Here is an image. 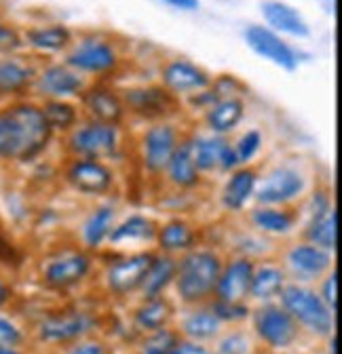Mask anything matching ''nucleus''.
<instances>
[{
  "label": "nucleus",
  "instance_id": "obj_15",
  "mask_svg": "<svg viewBox=\"0 0 342 354\" xmlns=\"http://www.w3.org/2000/svg\"><path fill=\"white\" fill-rule=\"evenodd\" d=\"M251 274H253V263L247 257H239L231 261L226 268H222L218 285H216L218 299L241 304L249 295Z\"/></svg>",
  "mask_w": 342,
  "mask_h": 354
},
{
  "label": "nucleus",
  "instance_id": "obj_17",
  "mask_svg": "<svg viewBox=\"0 0 342 354\" xmlns=\"http://www.w3.org/2000/svg\"><path fill=\"white\" fill-rule=\"evenodd\" d=\"M82 106L87 108L93 120L106 124H118L125 116L123 97H118L108 86H96L91 91L82 93Z\"/></svg>",
  "mask_w": 342,
  "mask_h": 354
},
{
  "label": "nucleus",
  "instance_id": "obj_26",
  "mask_svg": "<svg viewBox=\"0 0 342 354\" xmlns=\"http://www.w3.org/2000/svg\"><path fill=\"white\" fill-rule=\"evenodd\" d=\"M192 144V156L199 171H213L218 169L224 156V150L228 148V142L220 136H209V138H195Z\"/></svg>",
  "mask_w": 342,
  "mask_h": 354
},
{
  "label": "nucleus",
  "instance_id": "obj_14",
  "mask_svg": "<svg viewBox=\"0 0 342 354\" xmlns=\"http://www.w3.org/2000/svg\"><path fill=\"white\" fill-rule=\"evenodd\" d=\"M91 270V259L84 253H64L51 259L45 268L47 285L55 289H66L80 283Z\"/></svg>",
  "mask_w": 342,
  "mask_h": 354
},
{
  "label": "nucleus",
  "instance_id": "obj_27",
  "mask_svg": "<svg viewBox=\"0 0 342 354\" xmlns=\"http://www.w3.org/2000/svg\"><path fill=\"white\" fill-rule=\"evenodd\" d=\"M159 247L169 253L190 251L195 247V230L182 219H174L156 232Z\"/></svg>",
  "mask_w": 342,
  "mask_h": 354
},
{
  "label": "nucleus",
  "instance_id": "obj_21",
  "mask_svg": "<svg viewBox=\"0 0 342 354\" xmlns=\"http://www.w3.org/2000/svg\"><path fill=\"white\" fill-rule=\"evenodd\" d=\"M93 321L82 313L53 317L40 325V335L47 342H68V339H74V337H80L82 333H87Z\"/></svg>",
  "mask_w": 342,
  "mask_h": 354
},
{
  "label": "nucleus",
  "instance_id": "obj_39",
  "mask_svg": "<svg viewBox=\"0 0 342 354\" xmlns=\"http://www.w3.org/2000/svg\"><path fill=\"white\" fill-rule=\"evenodd\" d=\"M211 313L216 315L220 321H241V319H247L249 310L247 306L241 301V304H233V301H222V299H216L211 304Z\"/></svg>",
  "mask_w": 342,
  "mask_h": 354
},
{
  "label": "nucleus",
  "instance_id": "obj_8",
  "mask_svg": "<svg viewBox=\"0 0 342 354\" xmlns=\"http://www.w3.org/2000/svg\"><path fill=\"white\" fill-rule=\"evenodd\" d=\"M66 64L72 70L78 72H89V74H106L110 70L116 68L118 64V55L114 51L112 44H108L106 40H82L76 47L70 51Z\"/></svg>",
  "mask_w": 342,
  "mask_h": 354
},
{
  "label": "nucleus",
  "instance_id": "obj_23",
  "mask_svg": "<svg viewBox=\"0 0 342 354\" xmlns=\"http://www.w3.org/2000/svg\"><path fill=\"white\" fill-rule=\"evenodd\" d=\"M243 112H245V106H243L241 100H237V97L218 100L211 108H207L205 122H207V127L213 133H218V136H224V133L233 131L241 122Z\"/></svg>",
  "mask_w": 342,
  "mask_h": 354
},
{
  "label": "nucleus",
  "instance_id": "obj_47",
  "mask_svg": "<svg viewBox=\"0 0 342 354\" xmlns=\"http://www.w3.org/2000/svg\"><path fill=\"white\" fill-rule=\"evenodd\" d=\"M167 5L182 9V11H197L199 9V0H165Z\"/></svg>",
  "mask_w": 342,
  "mask_h": 354
},
{
  "label": "nucleus",
  "instance_id": "obj_46",
  "mask_svg": "<svg viewBox=\"0 0 342 354\" xmlns=\"http://www.w3.org/2000/svg\"><path fill=\"white\" fill-rule=\"evenodd\" d=\"M17 36H15V32L11 30V28H7V26H0V49H5V51H11V49H15L17 47Z\"/></svg>",
  "mask_w": 342,
  "mask_h": 354
},
{
  "label": "nucleus",
  "instance_id": "obj_2",
  "mask_svg": "<svg viewBox=\"0 0 342 354\" xmlns=\"http://www.w3.org/2000/svg\"><path fill=\"white\" fill-rule=\"evenodd\" d=\"M222 272V259L209 249L188 251L176 270L178 293L186 304H199L216 291Z\"/></svg>",
  "mask_w": 342,
  "mask_h": 354
},
{
  "label": "nucleus",
  "instance_id": "obj_12",
  "mask_svg": "<svg viewBox=\"0 0 342 354\" xmlns=\"http://www.w3.org/2000/svg\"><path fill=\"white\" fill-rule=\"evenodd\" d=\"M152 257L154 255H150V253H138V255L114 261L106 270L108 289L116 295H127V293L140 289Z\"/></svg>",
  "mask_w": 342,
  "mask_h": 354
},
{
  "label": "nucleus",
  "instance_id": "obj_28",
  "mask_svg": "<svg viewBox=\"0 0 342 354\" xmlns=\"http://www.w3.org/2000/svg\"><path fill=\"white\" fill-rule=\"evenodd\" d=\"M114 207L110 205H104V207H98L89 217L84 221L82 226V239L89 247H100L112 232L114 228Z\"/></svg>",
  "mask_w": 342,
  "mask_h": 354
},
{
  "label": "nucleus",
  "instance_id": "obj_42",
  "mask_svg": "<svg viewBox=\"0 0 342 354\" xmlns=\"http://www.w3.org/2000/svg\"><path fill=\"white\" fill-rule=\"evenodd\" d=\"M237 91H243V84L235 76H220L216 82H213V93H216L220 100L235 97Z\"/></svg>",
  "mask_w": 342,
  "mask_h": 354
},
{
  "label": "nucleus",
  "instance_id": "obj_43",
  "mask_svg": "<svg viewBox=\"0 0 342 354\" xmlns=\"http://www.w3.org/2000/svg\"><path fill=\"white\" fill-rule=\"evenodd\" d=\"M319 297L323 299V304L332 310V313H336V310H338V272L336 270L325 279Z\"/></svg>",
  "mask_w": 342,
  "mask_h": 354
},
{
  "label": "nucleus",
  "instance_id": "obj_45",
  "mask_svg": "<svg viewBox=\"0 0 342 354\" xmlns=\"http://www.w3.org/2000/svg\"><path fill=\"white\" fill-rule=\"evenodd\" d=\"M169 354H211V352L197 342H178V346Z\"/></svg>",
  "mask_w": 342,
  "mask_h": 354
},
{
  "label": "nucleus",
  "instance_id": "obj_40",
  "mask_svg": "<svg viewBox=\"0 0 342 354\" xmlns=\"http://www.w3.org/2000/svg\"><path fill=\"white\" fill-rule=\"evenodd\" d=\"M249 339L241 333H231L218 344V354H247Z\"/></svg>",
  "mask_w": 342,
  "mask_h": 354
},
{
  "label": "nucleus",
  "instance_id": "obj_37",
  "mask_svg": "<svg viewBox=\"0 0 342 354\" xmlns=\"http://www.w3.org/2000/svg\"><path fill=\"white\" fill-rule=\"evenodd\" d=\"M178 335L171 329H156L150 331V335L142 342V354H169L178 346Z\"/></svg>",
  "mask_w": 342,
  "mask_h": 354
},
{
  "label": "nucleus",
  "instance_id": "obj_25",
  "mask_svg": "<svg viewBox=\"0 0 342 354\" xmlns=\"http://www.w3.org/2000/svg\"><path fill=\"white\" fill-rule=\"evenodd\" d=\"M307 239L309 243L325 249V251H334L338 245V211L332 207L321 215L311 217L309 228H307Z\"/></svg>",
  "mask_w": 342,
  "mask_h": 354
},
{
  "label": "nucleus",
  "instance_id": "obj_22",
  "mask_svg": "<svg viewBox=\"0 0 342 354\" xmlns=\"http://www.w3.org/2000/svg\"><path fill=\"white\" fill-rule=\"evenodd\" d=\"M255 186H258V175H255L253 169H247V167L235 169L231 180L226 182V186L222 190L224 207L231 211H241L247 205V201L253 196Z\"/></svg>",
  "mask_w": 342,
  "mask_h": 354
},
{
  "label": "nucleus",
  "instance_id": "obj_7",
  "mask_svg": "<svg viewBox=\"0 0 342 354\" xmlns=\"http://www.w3.org/2000/svg\"><path fill=\"white\" fill-rule=\"evenodd\" d=\"M245 42L249 44V49L253 53H258L260 57L273 62L275 66L283 68V70H296L298 66V57L294 53V49L287 42L281 40V36L264 26H255L251 24L245 30Z\"/></svg>",
  "mask_w": 342,
  "mask_h": 354
},
{
  "label": "nucleus",
  "instance_id": "obj_30",
  "mask_svg": "<svg viewBox=\"0 0 342 354\" xmlns=\"http://www.w3.org/2000/svg\"><path fill=\"white\" fill-rule=\"evenodd\" d=\"M169 319H171V306L161 295L159 297H148L146 304H142L136 310V325H138V329L148 331V333L165 327Z\"/></svg>",
  "mask_w": 342,
  "mask_h": 354
},
{
  "label": "nucleus",
  "instance_id": "obj_13",
  "mask_svg": "<svg viewBox=\"0 0 342 354\" xmlns=\"http://www.w3.org/2000/svg\"><path fill=\"white\" fill-rule=\"evenodd\" d=\"M287 266L289 270L303 281H313L327 272L332 268V255L330 251L313 245V243H303V245H294L287 251Z\"/></svg>",
  "mask_w": 342,
  "mask_h": 354
},
{
  "label": "nucleus",
  "instance_id": "obj_10",
  "mask_svg": "<svg viewBox=\"0 0 342 354\" xmlns=\"http://www.w3.org/2000/svg\"><path fill=\"white\" fill-rule=\"evenodd\" d=\"M68 182L82 194H104L112 188L114 173L98 158H76L68 167Z\"/></svg>",
  "mask_w": 342,
  "mask_h": 354
},
{
  "label": "nucleus",
  "instance_id": "obj_44",
  "mask_svg": "<svg viewBox=\"0 0 342 354\" xmlns=\"http://www.w3.org/2000/svg\"><path fill=\"white\" fill-rule=\"evenodd\" d=\"M68 354H108L102 342H80Z\"/></svg>",
  "mask_w": 342,
  "mask_h": 354
},
{
  "label": "nucleus",
  "instance_id": "obj_19",
  "mask_svg": "<svg viewBox=\"0 0 342 354\" xmlns=\"http://www.w3.org/2000/svg\"><path fill=\"white\" fill-rule=\"evenodd\" d=\"M262 15H264L267 24L277 32H283V34H289L296 38L309 36V26L303 19V15L298 13L294 7L281 3V0H264Z\"/></svg>",
  "mask_w": 342,
  "mask_h": 354
},
{
  "label": "nucleus",
  "instance_id": "obj_33",
  "mask_svg": "<svg viewBox=\"0 0 342 354\" xmlns=\"http://www.w3.org/2000/svg\"><path fill=\"white\" fill-rule=\"evenodd\" d=\"M251 221L255 228L271 234H285L294 228V215L275 207H260L251 213Z\"/></svg>",
  "mask_w": 342,
  "mask_h": 354
},
{
  "label": "nucleus",
  "instance_id": "obj_4",
  "mask_svg": "<svg viewBox=\"0 0 342 354\" xmlns=\"http://www.w3.org/2000/svg\"><path fill=\"white\" fill-rule=\"evenodd\" d=\"M118 146V129L116 124H106L91 120L76 129L70 136V150L78 158H104L112 154Z\"/></svg>",
  "mask_w": 342,
  "mask_h": 354
},
{
  "label": "nucleus",
  "instance_id": "obj_29",
  "mask_svg": "<svg viewBox=\"0 0 342 354\" xmlns=\"http://www.w3.org/2000/svg\"><path fill=\"white\" fill-rule=\"evenodd\" d=\"M285 287V274L283 270L275 268V266H262L251 274V285H249V295L255 299H273L281 293Z\"/></svg>",
  "mask_w": 342,
  "mask_h": 354
},
{
  "label": "nucleus",
  "instance_id": "obj_48",
  "mask_svg": "<svg viewBox=\"0 0 342 354\" xmlns=\"http://www.w3.org/2000/svg\"><path fill=\"white\" fill-rule=\"evenodd\" d=\"M7 297H9V291H7V287L3 283H0V306L7 301Z\"/></svg>",
  "mask_w": 342,
  "mask_h": 354
},
{
  "label": "nucleus",
  "instance_id": "obj_1",
  "mask_svg": "<svg viewBox=\"0 0 342 354\" xmlns=\"http://www.w3.org/2000/svg\"><path fill=\"white\" fill-rule=\"evenodd\" d=\"M5 133V154L11 160H32L47 148L51 127L40 108L32 104H17L0 112Z\"/></svg>",
  "mask_w": 342,
  "mask_h": 354
},
{
  "label": "nucleus",
  "instance_id": "obj_41",
  "mask_svg": "<svg viewBox=\"0 0 342 354\" xmlns=\"http://www.w3.org/2000/svg\"><path fill=\"white\" fill-rule=\"evenodd\" d=\"M21 339L24 335L17 329V325H13L9 319L0 317V348H15L21 344Z\"/></svg>",
  "mask_w": 342,
  "mask_h": 354
},
{
  "label": "nucleus",
  "instance_id": "obj_34",
  "mask_svg": "<svg viewBox=\"0 0 342 354\" xmlns=\"http://www.w3.org/2000/svg\"><path fill=\"white\" fill-rule=\"evenodd\" d=\"M156 236V228L148 217L142 215H132L129 219H125L120 226L112 228L110 232V241L112 243H120V241H148Z\"/></svg>",
  "mask_w": 342,
  "mask_h": 354
},
{
  "label": "nucleus",
  "instance_id": "obj_38",
  "mask_svg": "<svg viewBox=\"0 0 342 354\" xmlns=\"http://www.w3.org/2000/svg\"><path fill=\"white\" fill-rule=\"evenodd\" d=\"M260 144H262V136H260L258 131H247L245 136H241V140L233 146L237 162L239 165L249 162L255 156V152L260 150Z\"/></svg>",
  "mask_w": 342,
  "mask_h": 354
},
{
  "label": "nucleus",
  "instance_id": "obj_32",
  "mask_svg": "<svg viewBox=\"0 0 342 354\" xmlns=\"http://www.w3.org/2000/svg\"><path fill=\"white\" fill-rule=\"evenodd\" d=\"M220 327H222V321L213 315L211 310H195V313H190L184 319V325H182L184 333L195 342L216 337Z\"/></svg>",
  "mask_w": 342,
  "mask_h": 354
},
{
  "label": "nucleus",
  "instance_id": "obj_5",
  "mask_svg": "<svg viewBox=\"0 0 342 354\" xmlns=\"http://www.w3.org/2000/svg\"><path fill=\"white\" fill-rule=\"evenodd\" d=\"M178 144H180L178 131L171 124L159 122V124L150 127L142 138V162H144L146 171L148 173L165 171L171 156H174V152L178 148Z\"/></svg>",
  "mask_w": 342,
  "mask_h": 354
},
{
  "label": "nucleus",
  "instance_id": "obj_16",
  "mask_svg": "<svg viewBox=\"0 0 342 354\" xmlns=\"http://www.w3.org/2000/svg\"><path fill=\"white\" fill-rule=\"evenodd\" d=\"M163 82L171 93H192L207 88L211 84V78L203 68L184 59H176L163 68Z\"/></svg>",
  "mask_w": 342,
  "mask_h": 354
},
{
  "label": "nucleus",
  "instance_id": "obj_20",
  "mask_svg": "<svg viewBox=\"0 0 342 354\" xmlns=\"http://www.w3.org/2000/svg\"><path fill=\"white\" fill-rule=\"evenodd\" d=\"M167 177L169 182L178 188H195L201 180V171L197 169L195 156H192V144L190 140H184L178 144L174 156L167 165Z\"/></svg>",
  "mask_w": 342,
  "mask_h": 354
},
{
  "label": "nucleus",
  "instance_id": "obj_50",
  "mask_svg": "<svg viewBox=\"0 0 342 354\" xmlns=\"http://www.w3.org/2000/svg\"><path fill=\"white\" fill-rule=\"evenodd\" d=\"M0 354H21L17 348H0Z\"/></svg>",
  "mask_w": 342,
  "mask_h": 354
},
{
  "label": "nucleus",
  "instance_id": "obj_11",
  "mask_svg": "<svg viewBox=\"0 0 342 354\" xmlns=\"http://www.w3.org/2000/svg\"><path fill=\"white\" fill-rule=\"evenodd\" d=\"M125 108L144 116V118H163L167 114H174L178 108V100L174 93L163 86H142L125 91L123 97Z\"/></svg>",
  "mask_w": 342,
  "mask_h": 354
},
{
  "label": "nucleus",
  "instance_id": "obj_49",
  "mask_svg": "<svg viewBox=\"0 0 342 354\" xmlns=\"http://www.w3.org/2000/svg\"><path fill=\"white\" fill-rule=\"evenodd\" d=\"M330 354H338V337H336V335L332 337V344H330Z\"/></svg>",
  "mask_w": 342,
  "mask_h": 354
},
{
  "label": "nucleus",
  "instance_id": "obj_6",
  "mask_svg": "<svg viewBox=\"0 0 342 354\" xmlns=\"http://www.w3.org/2000/svg\"><path fill=\"white\" fill-rule=\"evenodd\" d=\"M253 327L271 348H289L298 339V323L277 306L260 308L253 317Z\"/></svg>",
  "mask_w": 342,
  "mask_h": 354
},
{
  "label": "nucleus",
  "instance_id": "obj_35",
  "mask_svg": "<svg viewBox=\"0 0 342 354\" xmlns=\"http://www.w3.org/2000/svg\"><path fill=\"white\" fill-rule=\"evenodd\" d=\"M42 114H45V120L49 122L51 131L57 129V131H68L76 124L78 120V112L72 104L68 102H62V100H49L45 106L40 108Z\"/></svg>",
  "mask_w": 342,
  "mask_h": 354
},
{
  "label": "nucleus",
  "instance_id": "obj_3",
  "mask_svg": "<svg viewBox=\"0 0 342 354\" xmlns=\"http://www.w3.org/2000/svg\"><path fill=\"white\" fill-rule=\"evenodd\" d=\"M281 304L289 317L300 323L305 329L317 335H330L334 329V313L323 304V299L300 285H285L281 289Z\"/></svg>",
  "mask_w": 342,
  "mask_h": 354
},
{
  "label": "nucleus",
  "instance_id": "obj_18",
  "mask_svg": "<svg viewBox=\"0 0 342 354\" xmlns=\"http://www.w3.org/2000/svg\"><path fill=\"white\" fill-rule=\"evenodd\" d=\"M38 86L42 93H47L51 97H68V95H78L82 91V78L78 76L76 70H72L70 66H49L42 70V74L38 76Z\"/></svg>",
  "mask_w": 342,
  "mask_h": 354
},
{
  "label": "nucleus",
  "instance_id": "obj_36",
  "mask_svg": "<svg viewBox=\"0 0 342 354\" xmlns=\"http://www.w3.org/2000/svg\"><path fill=\"white\" fill-rule=\"evenodd\" d=\"M32 72L17 64V62H3L0 64V91L3 93H17L30 82Z\"/></svg>",
  "mask_w": 342,
  "mask_h": 354
},
{
  "label": "nucleus",
  "instance_id": "obj_9",
  "mask_svg": "<svg viewBox=\"0 0 342 354\" xmlns=\"http://www.w3.org/2000/svg\"><path fill=\"white\" fill-rule=\"evenodd\" d=\"M303 190H305L303 173H298L296 169H289V167H279L264 177V182L255 188L253 194L260 205L271 207V205H283L296 198Z\"/></svg>",
  "mask_w": 342,
  "mask_h": 354
},
{
  "label": "nucleus",
  "instance_id": "obj_31",
  "mask_svg": "<svg viewBox=\"0 0 342 354\" xmlns=\"http://www.w3.org/2000/svg\"><path fill=\"white\" fill-rule=\"evenodd\" d=\"M72 40V34L66 26H45L28 30V42L38 51H62Z\"/></svg>",
  "mask_w": 342,
  "mask_h": 354
},
{
  "label": "nucleus",
  "instance_id": "obj_24",
  "mask_svg": "<svg viewBox=\"0 0 342 354\" xmlns=\"http://www.w3.org/2000/svg\"><path fill=\"white\" fill-rule=\"evenodd\" d=\"M176 270H178V263L176 259H171L169 255H161V257H152L148 270L144 274V281L140 285L144 297H159L167 285L176 279Z\"/></svg>",
  "mask_w": 342,
  "mask_h": 354
}]
</instances>
